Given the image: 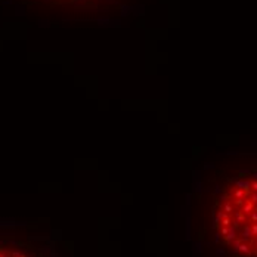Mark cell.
Masks as SVG:
<instances>
[{"instance_id":"1","label":"cell","mask_w":257,"mask_h":257,"mask_svg":"<svg viewBox=\"0 0 257 257\" xmlns=\"http://www.w3.org/2000/svg\"><path fill=\"white\" fill-rule=\"evenodd\" d=\"M0 257H28L24 251L15 250V248H7V247L0 245Z\"/></svg>"}]
</instances>
